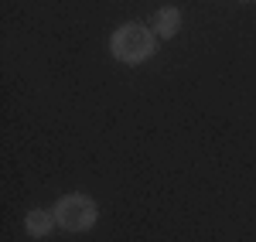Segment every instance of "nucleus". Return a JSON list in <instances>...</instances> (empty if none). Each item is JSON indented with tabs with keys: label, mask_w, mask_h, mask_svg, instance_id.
Instances as JSON below:
<instances>
[{
	"label": "nucleus",
	"mask_w": 256,
	"mask_h": 242,
	"mask_svg": "<svg viewBox=\"0 0 256 242\" xmlns=\"http://www.w3.org/2000/svg\"><path fill=\"white\" fill-rule=\"evenodd\" d=\"M52 212H55V219H58V229H62V232H72V236L89 232V229L96 225V219H99L96 202H92L89 195H82V191L62 195Z\"/></svg>",
	"instance_id": "nucleus-2"
},
{
	"label": "nucleus",
	"mask_w": 256,
	"mask_h": 242,
	"mask_svg": "<svg viewBox=\"0 0 256 242\" xmlns=\"http://www.w3.org/2000/svg\"><path fill=\"white\" fill-rule=\"evenodd\" d=\"M154 51H158V34H154V27H147L140 20L120 24L113 31V38H110V55L116 61H123V65H140Z\"/></svg>",
	"instance_id": "nucleus-1"
},
{
	"label": "nucleus",
	"mask_w": 256,
	"mask_h": 242,
	"mask_svg": "<svg viewBox=\"0 0 256 242\" xmlns=\"http://www.w3.org/2000/svg\"><path fill=\"white\" fill-rule=\"evenodd\" d=\"M24 229H28V236H31V239H44L48 232H55V229H58V219H55V212H52V208H31V212L24 215Z\"/></svg>",
	"instance_id": "nucleus-3"
},
{
	"label": "nucleus",
	"mask_w": 256,
	"mask_h": 242,
	"mask_svg": "<svg viewBox=\"0 0 256 242\" xmlns=\"http://www.w3.org/2000/svg\"><path fill=\"white\" fill-rule=\"evenodd\" d=\"M178 27H181V10L178 7H160L158 14H154V34L158 38H174Z\"/></svg>",
	"instance_id": "nucleus-4"
}]
</instances>
